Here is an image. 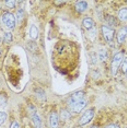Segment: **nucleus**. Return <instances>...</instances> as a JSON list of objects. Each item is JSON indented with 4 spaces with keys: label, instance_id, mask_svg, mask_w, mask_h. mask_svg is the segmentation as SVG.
Here are the masks:
<instances>
[{
    "label": "nucleus",
    "instance_id": "f257e3e1",
    "mask_svg": "<svg viewBox=\"0 0 127 128\" xmlns=\"http://www.w3.org/2000/svg\"><path fill=\"white\" fill-rule=\"evenodd\" d=\"M2 23L7 26L9 30H12L16 26V19L11 12H4L2 14Z\"/></svg>",
    "mask_w": 127,
    "mask_h": 128
},
{
    "label": "nucleus",
    "instance_id": "f03ea898",
    "mask_svg": "<svg viewBox=\"0 0 127 128\" xmlns=\"http://www.w3.org/2000/svg\"><path fill=\"white\" fill-rule=\"evenodd\" d=\"M86 98V93L83 92V91H77V92H74L72 95H71L70 98H69V100H68V107L70 108L71 106H74V104H77V103H79V102H81L83 101Z\"/></svg>",
    "mask_w": 127,
    "mask_h": 128
},
{
    "label": "nucleus",
    "instance_id": "7ed1b4c3",
    "mask_svg": "<svg viewBox=\"0 0 127 128\" xmlns=\"http://www.w3.org/2000/svg\"><path fill=\"white\" fill-rule=\"evenodd\" d=\"M124 60V56L122 53H117L115 56L113 57V60H112V74H116L117 71H118V68H120V64L123 62Z\"/></svg>",
    "mask_w": 127,
    "mask_h": 128
},
{
    "label": "nucleus",
    "instance_id": "20e7f679",
    "mask_svg": "<svg viewBox=\"0 0 127 128\" xmlns=\"http://www.w3.org/2000/svg\"><path fill=\"white\" fill-rule=\"evenodd\" d=\"M93 116H94V110H86V113H83V114H82L81 117H80V119H79V125H81V126H84V125L89 124L92 120Z\"/></svg>",
    "mask_w": 127,
    "mask_h": 128
},
{
    "label": "nucleus",
    "instance_id": "39448f33",
    "mask_svg": "<svg viewBox=\"0 0 127 128\" xmlns=\"http://www.w3.org/2000/svg\"><path fill=\"white\" fill-rule=\"evenodd\" d=\"M102 34L103 36H104V38L108 40V42H112L114 38V34L115 32L112 28L108 26V25H103L102 26Z\"/></svg>",
    "mask_w": 127,
    "mask_h": 128
},
{
    "label": "nucleus",
    "instance_id": "423d86ee",
    "mask_svg": "<svg viewBox=\"0 0 127 128\" xmlns=\"http://www.w3.org/2000/svg\"><path fill=\"white\" fill-rule=\"evenodd\" d=\"M86 103H88V101H86V98H84L83 101L79 102V103H77V104H74V106H71L69 110H70V112L76 113V114H77V113H80V112H81V110L86 106Z\"/></svg>",
    "mask_w": 127,
    "mask_h": 128
},
{
    "label": "nucleus",
    "instance_id": "0eeeda50",
    "mask_svg": "<svg viewBox=\"0 0 127 128\" xmlns=\"http://www.w3.org/2000/svg\"><path fill=\"white\" fill-rule=\"evenodd\" d=\"M59 124V118L56 112H52V114L50 116V128H58Z\"/></svg>",
    "mask_w": 127,
    "mask_h": 128
},
{
    "label": "nucleus",
    "instance_id": "6e6552de",
    "mask_svg": "<svg viewBox=\"0 0 127 128\" xmlns=\"http://www.w3.org/2000/svg\"><path fill=\"white\" fill-rule=\"evenodd\" d=\"M126 36H127V26L123 28L122 30L118 32V34H117V42H118V44H123V42L126 40Z\"/></svg>",
    "mask_w": 127,
    "mask_h": 128
},
{
    "label": "nucleus",
    "instance_id": "1a4fd4ad",
    "mask_svg": "<svg viewBox=\"0 0 127 128\" xmlns=\"http://www.w3.org/2000/svg\"><path fill=\"white\" fill-rule=\"evenodd\" d=\"M88 9V4H86V1H78L76 4V10L78 11L79 13H83L84 11Z\"/></svg>",
    "mask_w": 127,
    "mask_h": 128
},
{
    "label": "nucleus",
    "instance_id": "9d476101",
    "mask_svg": "<svg viewBox=\"0 0 127 128\" xmlns=\"http://www.w3.org/2000/svg\"><path fill=\"white\" fill-rule=\"evenodd\" d=\"M32 122L35 128H42V122H41V117L38 116L37 113H33L32 114Z\"/></svg>",
    "mask_w": 127,
    "mask_h": 128
},
{
    "label": "nucleus",
    "instance_id": "9b49d317",
    "mask_svg": "<svg viewBox=\"0 0 127 128\" xmlns=\"http://www.w3.org/2000/svg\"><path fill=\"white\" fill-rule=\"evenodd\" d=\"M82 24H83V26H84L86 28H88V30H90V28H92L94 26V22L91 18H86L84 20H83Z\"/></svg>",
    "mask_w": 127,
    "mask_h": 128
},
{
    "label": "nucleus",
    "instance_id": "f8f14e48",
    "mask_svg": "<svg viewBox=\"0 0 127 128\" xmlns=\"http://www.w3.org/2000/svg\"><path fill=\"white\" fill-rule=\"evenodd\" d=\"M30 36L32 40H36L38 37V28H37L35 25H32L30 28Z\"/></svg>",
    "mask_w": 127,
    "mask_h": 128
},
{
    "label": "nucleus",
    "instance_id": "ddd939ff",
    "mask_svg": "<svg viewBox=\"0 0 127 128\" xmlns=\"http://www.w3.org/2000/svg\"><path fill=\"white\" fill-rule=\"evenodd\" d=\"M118 19L123 22L127 21V8H123L122 10H120V12H118Z\"/></svg>",
    "mask_w": 127,
    "mask_h": 128
},
{
    "label": "nucleus",
    "instance_id": "4468645a",
    "mask_svg": "<svg viewBox=\"0 0 127 128\" xmlns=\"http://www.w3.org/2000/svg\"><path fill=\"white\" fill-rule=\"evenodd\" d=\"M106 22H108V25H111V26H116L117 25L116 19H115L114 16H108V18H106Z\"/></svg>",
    "mask_w": 127,
    "mask_h": 128
},
{
    "label": "nucleus",
    "instance_id": "2eb2a0df",
    "mask_svg": "<svg viewBox=\"0 0 127 128\" xmlns=\"http://www.w3.org/2000/svg\"><path fill=\"white\" fill-rule=\"evenodd\" d=\"M108 58V52L106 50H100L99 52V59L101 60V62H105L106 59Z\"/></svg>",
    "mask_w": 127,
    "mask_h": 128
},
{
    "label": "nucleus",
    "instance_id": "dca6fc26",
    "mask_svg": "<svg viewBox=\"0 0 127 128\" xmlns=\"http://www.w3.org/2000/svg\"><path fill=\"white\" fill-rule=\"evenodd\" d=\"M7 95L4 94V93H0V107H4L6 106V104H7Z\"/></svg>",
    "mask_w": 127,
    "mask_h": 128
},
{
    "label": "nucleus",
    "instance_id": "f3484780",
    "mask_svg": "<svg viewBox=\"0 0 127 128\" xmlns=\"http://www.w3.org/2000/svg\"><path fill=\"white\" fill-rule=\"evenodd\" d=\"M69 116H70V113H68L66 110H62V114H60V118H62L64 122L67 120V119L69 118Z\"/></svg>",
    "mask_w": 127,
    "mask_h": 128
},
{
    "label": "nucleus",
    "instance_id": "a211bd4d",
    "mask_svg": "<svg viewBox=\"0 0 127 128\" xmlns=\"http://www.w3.org/2000/svg\"><path fill=\"white\" fill-rule=\"evenodd\" d=\"M36 96H38L40 98H42V100H45L46 98V94H45V92L43 91V90H41V89H37L36 90Z\"/></svg>",
    "mask_w": 127,
    "mask_h": 128
},
{
    "label": "nucleus",
    "instance_id": "6ab92c4d",
    "mask_svg": "<svg viewBox=\"0 0 127 128\" xmlns=\"http://www.w3.org/2000/svg\"><path fill=\"white\" fill-rule=\"evenodd\" d=\"M12 38H13L12 34H11V33H6L4 34V40L6 43H8V44H9V43L12 42Z\"/></svg>",
    "mask_w": 127,
    "mask_h": 128
},
{
    "label": "nucleus",
    "instance_id": "aec40b11",
    "mask_svg": "<svg viewBox=\"0 0 127 128\" xmlns=\"http://www.w3.org/2000/svg\"><path fill=\"white\" fill-rule=\"evenodd\" d=\"M23 16H24V12H23V10L22 9H19L18 12H16V21L21 22L22 19H23Z\"/></svg>",
    "mask_w": 127,
    "mask_h": 128
},
{
    "label": "nucleus",
    "instance_id": "412c9836",
    "mask_svg": "<svg viewBox=\"0 0 127 128\" xmlns=\"http://www.w3.org/2000/svg\"><path fill=\"white\" fill-rule=\"evenodd\" d=\"M6 120H7V113L0 112V126H1L2 124H4Z\"/></svg>",
    "mask_w": 127,
    "mask_h": 128
},
{
    "label": "nucleus",
    "instance_id": "4be33fe9",
    "mask_svg": "<svg viewBox=\"0 0 127 128\" xmlns=\"http://www.w3.org/2000/svg\"><path fill=\"white\" fill-rule=\"evenodd\" d=\"M122 70L124 74H126V71H127V57L125 58V60L123 62V66H122Z\"/></svg>",
    "mask_w": 127,
    "mask_h": 128
},
{
    "label": "nucleus",
    "instance_id": "5701e85b",
    "mask_svg": "<svg viewBox=\"0 0 127 128\" xmlns=\"http://www.w3.org/2000/svg\"><path fill=\"white\" fill-rule=\"evenodd\" d=\"M4 4H7L9 8H11V9H12V8L16 7V1H6Z\"/></svg>",
    "mask_w": 127,
    "mask_h": 128
},
{
    "label": "nucleus",
    "instance_id": "b1692460",
    "mask_svg": "<svg viewBox=\"0 0 127 128\" xmlns=\"http://www.w3.org/2000/svg\"><path fill=\"white\" fill-rule=\"evenodd\" d=\"M10 128H20V125H19V123L18 122H12V124L10 125Z\"/></svg>",
    "mask_w": 127,
    "mask_h": 128
},
{
    "label": "nucleus",
    "instance_id": "393cba45",
    "mask_svg": "<svg viewBox=\"0 0 127 128\" xmlns=\"http://www.w3.org/2000/svg\"><path fill=\"white\" fill-rule=\"evenodd\" d=\"M104 128H120V126L116 124H111V125H108V126L104 127Z\"/></svg>",
    "mask_w": 127,
    "mask_h": 128
},
{
    "label": "nucleus",
    "instance_id": "a878e982",
    "mask_svg": "<svg viewBox=\"0 0 127 128\" xmlns=\"http://www.w3.org/2000/svg\"><path fill=\"white\" fill-rule=\"evenodd\" d=\"M91 128H99V127H98V126H92Z\"/></svg>",
    "mask_w": 127,
    "mask_h": 128
},
{
    "label": "nucleus",
    "instance_id": "bb28decb",
    "mask_svg": "<svg viewBox=\"0 0 127 128\" xmlns=\"http://www.w3.org/2000/svg\"><path fill=\"white\" fill-rule=\"evenodd\" d=\"M126 76H127V71H126Z\"/></svg>",
    "mask_w": 127,
    "mask_h": 128
},
{
    "label": "nucleus",
    "instance_id": "cd10ccee",
    "mask_svg": "<svg viewBox=\"0 0 127 128\" xmlns=\"http://www.w3.org/2000/svg\"><path fill=\"white\" fill-rule=\"evenodd\" d=\"M0 40H1V38H0Z\"/></svg>",
    "mask_w": 127,
    "mask_h": 128
}]
</instances>
